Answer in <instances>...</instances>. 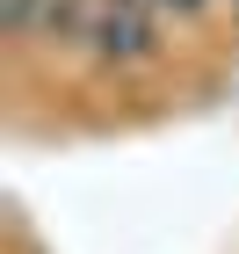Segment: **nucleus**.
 I'll return each mask as SVG.
<instances>
[{
	"label": "nucleus",
	"instance_id": "f03ea898",
	"mask_svg": "<svg viewBox=\"0 0 239 254\" xmlns=\"http://www.w3.org/2000/svg\"><path fill=\"white\" fill-rule=\"evenodd\" d=\"M159 15H203V7H210V0H152Z\"/></svg>",
	"mask_w": 239,
	"mask_h": 254
},
{
	"label": "nucleus",
	"instance_id": "f257e3e1",
	"mask_svg": "<svg viewBox=\"0 0 239 254\" xmlns=\"http://www.w3.org/2000/svg\"><path fill=\"white\" fill-rule=\"evenodd\" d=\"M87 59L95 65H145V59H159V7L152 0H101L95 29H87Z\"/></svg>",
	"mask_w": 239,
	"mask_h": 254
}]
</instances>
